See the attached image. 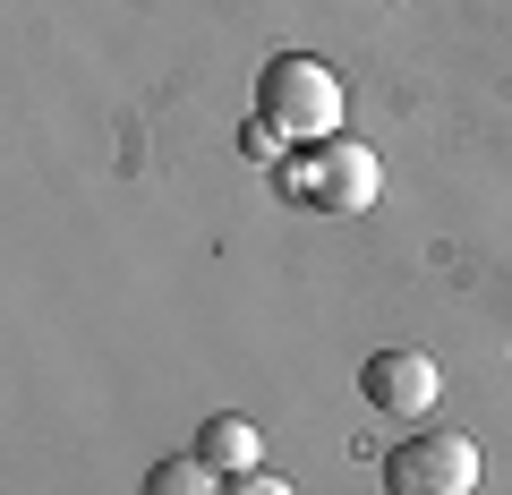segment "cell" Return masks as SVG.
<instances>
[{
  "instance_id": "6da1fadb",
  "label": "cell",
  "mask_w": 512,
  "mask_h": 495,
  "mask_svg": "<svg viewBox=\"0 0 512 495\" xmlns=\"http://www.w3.org/2000/svg\"><path fill=\"white\" fill-rule=\"evenodd\" d=\"M256 120L282 137V146H325L342 129V77L316 52H274L256 77Z\"/></svg>"
},
{
  "instance_id": "7a4b0ae2",
  "label": "cell",
  "mask_w": 512,
  "mask_h": 495,
  "mask_svg": "<svg viewBox=\"0 0 512 495\" xmlns=\"http://www.w3.org/2000/svg\"><path fill=\"white\" fill-rule=\"evenodd\" d=\"M282 188L308 205H325V214H367L384 188V163L367 146H350V137H325V146H299L291 163H282Z\"/></svg>"
},
{
  "instance_id": "3957f363",
  "label": "cell",
  "mask_w": 512,
  "mask_h": 495,
  "mask_svg": "<svg viewBox=\"0 0 512 495\" xmlns=\"http://www.w3.org/2000/svg\"><path fill=\"white\" fill-rule=\"evenodd\" d=\"M384 487L393 495H470L478 487V444L453 427H419L384 453Z\"/></svg>"
},
{
  "instance_id": "277c9868",
  "label": "cell",
  "mask_w": 512,
  "mask_h": 495,
  "mask_svg": "<svg viewBox=\"0 0 512 495\" xmlns=\"http://www.w3.org/2000/svg\"><path fill=\"white\" fill-rule=\"evenodd\" d=\"M359 393L367 410H384V419H427L444 393V367L427 359V350H376V359L359 367Z\"/></svg>"
},
{
  "instance_id": "5b68a950",
  "label": "cell",
  "mask_w": 512,
  "mask_h": 495,
  "mask_svg": "<svg viewBox=\"0 0 512 495\" xmlns=\"http://www.w3.org/2000/svg\"><path fill=\"white\" fill-rule=\"evenodd\" d=\"M188 453H205L222 478H248L256 461H265V436H256V419L222 410V419H205V427H197V444H188Z\"/></svg>"
},
{
  "instance_id": "8992f818",
  "label": "cell",
  "mask_w": 512,
  "mask_h": 495,
  "mask_svg": "<svg viewBox=\"0 0 512 495\" xmlns=\"http://www.w3.org/2000/svg\"><path fill=\"white\" fill-rule=\"evenodd\" d=\"M222 487H231V478H222L205 453H171V461L146 470V495H222Z\"/></svg>"
},
{
  "instance_id": "52a82bcc",
  "label": "cell",
  "mask_w": 512,
  "mask_h": 495,
  "mask_svg": "<svg viewBox=\"0 0 512 495\" xmlns=\"http://www.w3.org/2000/svg\"><path fill=\"white\" fill-rule=\"evenodd\" d=\"M222 495H299V487H291V478H274V470H248V478H231Z\"/></svg>"
}]
</instances>
